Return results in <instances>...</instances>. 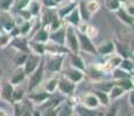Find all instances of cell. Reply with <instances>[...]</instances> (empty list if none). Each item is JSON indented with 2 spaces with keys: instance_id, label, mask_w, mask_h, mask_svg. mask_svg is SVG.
Returning <instances> with one entry per match:
<instances>
[{
  "instance_id": "obj_10",
  "label": "cell",
  "mask_w": 134,
  "mask_h": 116,
  "mask_svg": "<svg viewBox=\"0 0 134 116\" xmlns=\"http://www.w3.org/2000/svg\"><path fill=\"white\" fill-rule=\"evenodd\" d=\"M49 41L56 43L58 45L64 46V43H65V27L64 26H61L58 29L54 30L49 34Z\"/></svg>"
},
{
  "instance_id": "obj_47",
  "label": "cell",
  "mask_w": 134,
  "mask_h": 116,
  "mask_svg": "<svg viewBox=\"0 0 134 116\" xmlns=\"http://www.w3.org/2000/svg\"><path fill=\"white\" fill-rule=\"evenodd\" d=\"M128 103H130V106H132V107L134 106V92H133V89L128 92Z\"/></svg>"
},
{
  "instance_id": "obj_12",
  "label": "cell",
  "mask_w": 134,
  "mask_h": 116,
  "mask_svg": "<svg viewBox=\"0 0 134 116\" xmlns=\"http://www.w3.org/2000/svg\"><path fill=\"white\" fill-rule=\"evenodd\" d=\"M82 106L83 107L87 108V109H97L98 107H99V101H98V99L96 97V95L93 94V93H87L85 94L83 97H82Z\"/></svg>"
},
{
  "instance_id": "obj_33",
  "label": "cell",
  "mask_w": 134,
  "mask_h": 116,
  "mask_svg": "<svg viewBox=\"0 0 134 116\" xmlns=\"http://www.w3.org/2000/svg\"><path fill=\"white\" fill-rule=\"evenodd\" d=\"M115 84H118L119 86H121L125 91H132L133 89V80L131 78H125V79H120V80H117Z\"/></svg>"
},
{
  "instance_id": "obj_26",
  "label": "cell",
  "mask_w": 134,
  "mask_h": 116,
  "mask_svg": "<svg viewBox=\"0 0 134 116\" xmlns=\"http://www.w3.org/2000/svg\"><path fill=\"white\" fill-rule=\"evenodd\" d=\"M94 95H96V97L98 99V101H99V105L100 106H104V107H107V106L110 105L111 100L109 97V93H105V92H102V91H98V89H94L93 92Z\"/></svg>"
},
{
  "instance_id": "obj_46",
  "label": "cell",
  "mask_w": 134,
  "mask_h": 116,
  "mask_svg": "<svg viewBox=\"0 0 134 116\" xmlns=\"http://www.w3.org/2000/svg\"><path fill=\"white\" fill-rule=\"evenodd\" d=\"M26 58H27V55H26V53H21V55H20V57H18V59H16V65L18 66L24 65Z\"/></svg>"
},
{
  "instance_id": "obj_21",
  "label": "cell",
  "mask_w": 134,
  "mask_h": 116,
  "mask_svg": "<svg viewBox=\"0 0 134 116\" xmlns=\"http://www.w3.org/2000/svg\"><path fill=\"white\" fill-rule=\"evenodd\" d=\"M42 13L41 16V21H42V27H48L50 25L51 20L54 19V16L56 15V12L54 11V8H46Z\"/></svg>"
},
{
  "instance_id": "obj_44",
  "label": "cell",
  "mask_w": 134,
  "mask_h": 116,
  "mask_svg": "<svg viewBox=\"0 0 134 116\" xmlns=\"http://www.w3.org/2000/svg\"><path fill=\"white\" fill-rule=\"evenodd\" d=\"M117 115H118V106L112 105V106H110L109 110L106 112V115L105 116H117Z\"/></svg>"
},
{
  "instance_id": "obj_5",
  "label": "cell",
  "mask_w": 134,
  "mask_h": 116,
  "mask_svg": "<svg viewBox=\"0 0 134 116\" xmlns=\"http://www.w3.org/2000/svg\"><path fill=\"white\" fill-rule=\"evenodd\" d=\"M41 60H42V58H41V56H38V55H35V53L27 55V58H26V60H25V64L22 65L24 66V71H25L26 76H27V74L28 76L32 74L33 72L37 69V66L40 65Z\"/></svg>"
},
{
  "instance_id": "obj_9",
  "label": "cell",
  "mask_w": 134,
  "mask_h": 116,
  "mask_svg": "<svg viewBox=\"0 0 134 116\" xmlns=\"http://www.w3.org/2000/svg\"><path fill=\"white\" fill-rule=\"evenodd\" d=\"M64 77H65L66 79H69L70 81H72L74 84L77 85L78 82H81L84 79V72L78 69H75L72 66H70V68H68L65 70Z\"/></svg>"
},
{
  "instance_id": "obj_28",
  "label": "cell",
  "mask_w": 134,
  "mask_h": 116,
  "mask_svg": "<svg viewBox=\"0 0 134 116\" xmlns=\"http://www.w3.org/2000/svg\"><path fill=\"white\" fill-rule=\"evenodd\" d=\"M112 74H113V78L115 80H120V79H125V78H131V73L125 70H122L121 68H115L113 69L112 71Z\"/></svg>"
},
{
  "instance_id": "obj_14",
  "label": "cell",
  "mask_w": 134,
  "mask_h": 116,
  "mask_svg": "<svg viewBox=\"0 0 134 116\" xmlns=\"http://www.w3.org/2000/svg\"><path fill=\"white\" fill-rule=\"evenodd\" d=\"M14 86L9 81H4L0 86V96L4 99L5 102H12V93Z\"/></svg>"
},
{
  "instance_id": "obj_42",
  "label": "cell",
  "mask_w": 134,
  "mask_h": 116,
  "mask_svg": "<svg viewBox=\"0 0 134 116\" xmlns=\"http://www.w3.org/2000/svg\"><path fill=\"white\" fill-rule=\"evenodd\" d=\"M72 114V108L70 106H65V107L61 108L60 107V112H58V116H70Z\"/></svg>"
},
{
  "instance_id": "obj_53",
  "label": "cell",
  "mask_w": 134,
  "mask_h": 116,
  "mask_svg": "<svg viewBox=\"0 0 134 116\" xmlns=\"http://www.w3.org/2000/svg\"><path fill=\"white\" fill-rule=\"evenodd\" d=\"M6 116H9V115H6Z\"/></svg>"
},
{
  "instance_id": "obj_40",
  "label": "cell",
  "mask_w": 134,
  "mask_h": 116,
  "mask_svg": "<svg viewBox=\"0 0 134 116\" xmlns=\"http://www.w3.org/2000/svg\"><path fill=\"white\" fill-rule=\"evenodd\" d=\"M25 107L21 102H14L13 103V116H22Z\"/></svg>"
},
{
  "instance_id": "obj_50",
  "label": "cell",
  "mask_w": 134,
  "mask_h": 116,
  "mask_svg": "<svg viewBox=\"0 0 134 116\" xmlns=\"http://www.w3.org/2000/svg\"><path fill=\"white\" fill-rule=\"evenodd\" d=\"M1 74H2V69L0 68V78H1Z\"/></svg>"
},
{
  "instance_id": "obj_38",
  "label": "cell",
  "mask_w": 134,
  "mask_h": 116,
  "mask_svg": "<svg viewBox=\"0 0 134 116\" xmlns=\"http://www.w3.org/2000/svg\"><path fill=\"white\" fill-rule=\"evenodd\" d=\"M60 112V107H54V106H49L47 109H44L42 113V116H58Z\"/></svg>"
},
{
  "instance_id": "obj_52",
  "label": "cell",
  "mask_w": 134,
  "mask_h": 116,
  "mask_svg": "<svg viewBox=\"0 0 134 116\" xmlns=\"http://www.w3.org/2000/svg\"><path fill=\"white\" fill-rule=\"evenodd\" d=\"M70 116H77V114H71Z\"/></svg>"
},
{
  "instance_id": "obj_4",
  "label": "cell",
  "mask_w": 134,
  "mask_h": 116,
  "mask_svg": "<svg viewBox=\"0 0 134 116\" xmlns=\"http://www.w3.org/2000/svg\"><path fill=\"white\" fill-rule=\"evenodd\" d=\"M50 57L46 63L44 68L48 70L49 72L53 73H57L63 69V62H64V56L65 55H49Z\"/></svg>"
},
{
  "instance_id": "obj_30",
  "label": "cell",
  "mask_w": 134,
  "mask_h": 116,
  "mask_svg": "<svg viewBox=\"0 0 134 116\" xmlns=\"http://www.w3.org/2000/svg\"><path fill=\"white\" fill-rule=\"evenodd\" d=\"M93 86L96 89H98V91L109 93L111 87L113 86V82H111V81H96L93 84Z\"/></svg>"
},
{
  "instance_id": "obj_41",
  "label": "cell",
  "mask_w": 134,
  "mask_h": 116,
  "mask_svg": "<svg viewBox=\"0 0 134 116\" xmlns=\"http://www.w3.org/2000/svg\"><path fill=\"white\" fill-rule=\"evenodd\" d=\"M87 37L90 38V40H92V38H94V37H97V35H98V29L94 26H90V25H87V27H86V30H85V33H84Z\"/></svg>"
},
{
  "instance_id": "obj_51",
  "label": "cell",
  "mask_w": 134,
  "mask_h": 116,
  "mask_svg": "<svg viewBox=\"0 0 134 116\" xmlns=\"http://www.w3.org/2000/svg\"><path fill=\"white\" fill-rule=\"evenodd\" d=\"M68 1H71V2H77V0H68Z\"/></svg>"
},
{
  "instance_id": "obj_27",
  "label": "cell",
  "mask_w": 134,
  "mask_h": 116,
  "mask_svg": "<svg viewBox=\"0 0 134 116\" xmlns=\"http://www.w3.org/2000/svg\"><path fill=\"white\" fill-rule=\"evenodd\" d=\"M25 99V89L22 87L14 86L12 93V103L14 102H22V100Z\"/></svg>"
},
{
  "instance_id": "obj_3",
  "label": "cell",
  "mask_w": 134,
  "mask_h": 116,
  "mask_svg": "<svg viewBox=\"0 0 134 116\" xmlns=\"http://www.w3.org/2000/svg\"><path fill=\"white\" fill-rule=\"evenodd\" d=\"M15 27L14 17L9 12L0 9V33H11Z\"/></svg>"
},
{
  "instance_id": "obj_13",
  "label": "cell",
  "mask_w": 134,
  "mask_h": 116,
  "mask_svg": "<svg viewBox=\"0 0 134 116\" xmlns=\"http://www.w3.org/2000/svg\"><path fill=\"white\" fill-rule=\"evenodd\" d=\"M114 51V42L112 41H104L100 44H98L96 46V52L97 55L100 56H106V55H111Z\"/></svg>"
},
{
  "instance_id": "obj_39",
  "label": "cell",
  "mask_w": 134,
  "mask_h": 116,
  "mask_svg": "<svg viewBox=\"0 0 134 116\" xmlns=\"http://www.w3.org/2000/svg\"><path fill=\"white\" fill-rule=\"evenodd\" d=\"M62 26V20L58 17V15H57V13H56V15L54 16V19L51 20V22H50V25L48 26L49 27V30H51V32H54V30H56V29H58Z\"/></svg>"
},
{
  "instance_id": "obj_19",
  "label": "cell",
  "mask_w": 134,
  "mask_h": 116,
  "mask_svg": "<svg viewBox=\"0 0 134 116\" xmlns=\"http://www.w3.org/2000/svg\"><path fill=\"white\" fill-rule=\"evenodd\" d=\"M115 14H117V16L120 19V21H122L124 23H126V25H128V26H133V16L125 11L122 5L115 11Z\"/></svg>"
},
{
  "instance_id": "obj_22",
  "label": "cell",
  "mask_w": 134,
  "mask_h": 116,
  "mask_svg": "<svg viewBox=\"0 0 134 116\" xmlns=\"http://www.w3.org/2000/svg\"><path fill=\"white\" fill-rule=\"evenodd\" d=\"M57 84H58L57 77H50L44 84V91L49 93V94H54L57 91Z\"/></svg>"
},
{
  "instance_id": "obj_23",
  "label": "cell",
  "mask_w": 134,
  "mask_h": 116,
  "mask_svg": "<svg viewBox=\"0 0 134 116\" xmlns=\"http://www.w3.org/2000/svg\"><path fill=\"white\" fill-rule=\"evenodd\" d=\"M28 46H29V50L33 51V53L38 56H43L46 53L44 50V43H40V42H35V41H30L28 43Z\"/></svg>"
},
{
  "instance_id": "obj_32",
  "label": "cell",
  "mask_w": 134,
  "mask_h": 116,
  "mask_svg": "<svg viewBox=\"0 0 134 116\" xmlns=\"http://www.w3.org/2000/svg\"><path fill=\"white\" fill-rule=\"evenodd\" d=\"M77 116H100L93 112L92 109H87V108L83 107V106H78L77 107Z\"/></svg>"
},
{
  "instance_id": "obj_2",
  "label": "cell",
  "mask_w": 134,
  "mask_h": 116,
  "mask_svg": "<svg viewBox=\"0 0 134 116\" xmlns=\"http://www.w3.org/2000/svg\"><path fill=\"white\" fill-rule=\"evenodd\" d=\"M43 77H44V62L41 60L37 69L35 70L29 77V84H28V89H29V92L35 91V89L40 86V84L43 80Z\"/></svg>"
},
{
  "instance_id": "obj_36",
  "label": "cell",
  "mask_w": 134,
  "mask_h": 116,
  "mask_svg": "<svg viewBox=\"0 0 134 116\" xmlns=\"http://www.w3.org/2000/svg\"><path fill=\"white\" fill-rule=\"evenodd\" d=\"M121 5L122 4L119 0H105V6H106L107 9L111 12H115Z\"/></svg>"
},
{
  "instance_id": "obj_6",
  "label": "cell",
  "mask_w": 134,
  "mask_h": 116,
  "mask_svg": "<svg viewBox=\"0 0 134 116\" xmlns=\"http://www.w3.org/2000/svg\"><path fill=\"white\" fill-rule=\"evenodd\" d=\"M78 36V44H79V50H83L85 52L92 53V55H97L96 52V46L92 43V41L85 34H81V33H77Z\"/></svg>"
},
{
  "instance_id": "obj_35",
  "label": "cell",
  "mask_w": 134,
  "mask_h": 116,
  "mask_svg": "<svg viewBox=\"0 0 134 116\" xmlns=\"http://www.w3.org/2000/svg\"><path fill=\"white\" fill-rule=\"evenodd\" d=\"M119 68L130 72V73H133V60L131 58H122L121 64H120Z\"/></svg>"
},
{
  "instance_id": "obj_25",
  "label": "cell",
  "mask_w": 134,
  "mask_h": 116,
  "mask_svg": "<svg viewBox=\"0 0 134 116\" xmlns=\"http://www.w3.org/2000/svg\"><path fill=\"white\" fill-rule=\"evenodd\" d=\"M70 64H71V66H72V68L78 69V70H81V71H83V72L86 70L84 60L81 57H79L77 53H74V55H71V57H70Z\"/></svg>"
},
{
  "instance_id": "obj_20",
  "label": "cell",
  "mask_w": 134,
  "mask_h": 116,
  "mask_svg": "<svg viewBox=\"0 0 134 116\" xmlns=\"http://www.w3.org/2000/svg\"><path fill=\"white\" fill-rule=\"evenodd\" d=\"M77 7V2H71V1H68V4L64 5V6L60 7V8L56 11V13H57L58 17H60L61 20H63L64 17L66 16V15L69 14L71 11H72L74 8H76Z\"/></svg>"
},
{
  "instance_id": "obj_37",
  "label": "cell",
  "mask_w": 134,
  "mask_h": 116,
  "mask_svg": "<svg viewBox=\"0 0 134 116\" xmlns=\"http://www.w3.org/2000/svg\"><path fill=\"white\" fill-rule=\"evenodd\" d=\"M77 8H78V12H79V15H81V19H82V21H87V20L90 19V16L91 15L89 14V12L86 11V8H85V4L84 2H81L79 4V6H77Z\"/></svg>"
},
{
  "instance_id": "obj_45",
  "label": "cell",
  "mask_w": 134,
  "mask_h": 116,
  "mask_svg": "<svg viewBox=\"0 0 134 116\" xmlns=\"http://www.w3.org/2000/svg\"><path fill=\"white\" fill-rule=\"evenodd\" d=\"M42 4L44 5L47 8H55L57 5L54 2V0H42Z\"/></svg>"
},
{
  "instance_id": "obj_1",
  "label": "cell",
  "mask_w": 134,
  "mask_h": 116,
  "mask_svg": "<svg viewBox=\"0 0 134 116\" xmlns=\"http://www.w3.org/2000/svg\"><path fill=\"white\" fill-rule=\"evenodd\" d=\"M64 45L72 53H77L79 51L77 30L75 29V27H72V26L68 25L65 27V43H64Z\"/></svg>"
},
{
  "instance_id": "obj_31",
  "label": "cell",
  "mask_w": 134,
  "mask_h": 116,
  "mask_svg": "<svg viewBox=\"0 0 134 116\" xmlns=\"http://www.w3.org/2000/svg\"><path fill=\"white\" fill-rule=\"evenodd\" d=\"M33 28V22L32 21H24L20 25V27L18 28L19 29V35L20 36H27L30 33Z\"/></svg>"
},
{
  "instance_id": "obj_17",
  "label": "cell",
  "mask_w": 134,
  "mask_h": 116,
  "mask_svg": "<svg viewBox=\"0 0 134 116\" xmlns=\"http://www.w3.org/2000/svg\"><path fill=\"white\" fill-rule=\"evenodd\" d=\"M49 27H42L41 29H38L36 33H35L34 37H33L32 41H35V42H40V43H46L49 41Z\"/></svg>"
},
{
  "instance_id": "obj_24",
  "label": "cell",
  "mask_w": 134,
  "mask_h": 116,
  "mask_svg": "<svg viewBox=\"0 0 134 116\" xmlns=\"http://www.w3.org/2000/svg\"><path fill=\"white\" fill-rule=\"evenodd\" d=\"M26 77V73L24 71V69H18L16 71L14 72V74L12 76V78L9 79V82L13 85V86H19L22 81H24Z\"/></svg>"
},
{
  "instance_id": "obj_29",
  "label": "cell",
  "mask_w": 134,
  "mask_h": 116,
  "mask_svg": "<svg viewBox=\"0 0 134 116\" xmlns=\"http://www.w3.org/2000/svg\"><path fill=\"white\" fill-rule=\"evenodd\" d=\"M85 8L89 12V14L92 15L100 8V2L98 0H89L87 2H85Z\"/></svg>"
},
{
  "instance_id": "obj_15",
  "label": "cell",
  "mask_w": 134,
  "mask_h": 116,
  "mask_svg": "<svg viewBox=\"0 0 134 116\" xmlns=\"http://www.w3.org/2000/svg\"><path fill=\"white\" fill-rule=\"evenodd\" d=\"M26 8L32 15V17H37L42 12V4L40 2V0H29Z\"/></svg>"
},
{
  "instance_id": "obj_49",
  "label": "cell",
  "mask_w": 134,
  "mask_h": 116,
  "mask_svg": "<svg viewBox=\"0 0 134 116\" xmlns=\"http://www.w3.org/2000/svg\"><path fill=\"white\" fill-rule=\"evenodd\" d=\"M119 1H120V2H121V4H125V2H126V1H127V0H119Z\"/></svg>"
},
{
  "instance_id": "obj_34",
  "label": "cell",
  "mask_w": 134,
  "mask_h": 116,
  "mask_svg": "<svg viewBox=\"0 0 134 116\" xmlns=\"http://www.w3.org/2000/svg\"><path fill=\"white\" fill-rule=\"evenodd\" d=\"M13 36L9 33H0V48H6L9 45Z\"/></svg>"
},
{
  "instance_id": "obj_11",
  "label": "cell",
  "mask_w": 134,
  "mask_h": 116,
  "mask_svg": "<svg viewBox=\"0 0 134 116\" xmlns=\"http://www.w3.org/2000/svg\"><path fill=\"white\" fill-rule=\"evenodd\" d=\"M13 48H15L16 50H19L20 52L28 53L29 52V46H28L27 40H25L24 36H13L11 43H9Z\"/></svg>"
},
{
  "instance_id": "obj_8",
  "label": "cell",
  "mask_w": 134,
  "mask_h": 116,
  "mask_svg": "<svg viewBox=\"0 0 134 116\" xmlns=\"http://www.w3.org/2000/svg\"><path fill=\"white\" fill-rule=\"evenodd\" d=\"M50 95L51 94H49L46 91H43V92L33 91V92H30V94H28V101H30L35 106H42L50 99Z\"/></svg>"
},
{
  "instance_id": "obj_18",
  "label": "cell",
  "mask_w": 134,
  "mask_h": 116,
  "mask_svg": "<svg viewBox=\"0 0 134 116\" xmlns=\"http://www.w3.org/2000/svg\"><path fill=\"white\" fill-rule=\"evenodd\" d=\"M125 89L122 88L121 86H119L118 84L113 82V86L111 87L110 92H109V97L111 101H114V100H118L119 97H121L124 94H125Z\"/></svg>"
},
{
  "instance_id": "obj_7",
  "label": "cell",
  "mask_w": 134,
  "mask_h": 116,
  "mask_svg": "<svg viewBox=\"0 0 134 116\" xmlns=\"http://www.w3.org/2000/svg\"><path fill=\"white\" fill-rule=\"evenodd\" d=\"M57 89L62 93V94L70 96V95H74L75 89H76V84H74L72 81H70L69 79H66L65 77H63V78H58Z\"/></svg>"
},
{
  "instance_id": "obj_48",
  "label": "cell",
  "mask_w": 134,
  "mask_h": 116,
  "mask_svg": "<svg viewBox=\"0 0 134 116\" xmlns=\"http://www.w3.org/2000/svg\"><path fill=\"white\" fill-rule=\"evenodd\" d=\"M32 116H42V113H41L40 110H33Z\"/></svg>"
},
{
  "instance_id": "obj_43",
  "label": "cell",
  "mask_w": 134,
  "mask_h": 116,
  "mask_svg": "<svg viewBox=\"0 0 134 116\" xmlns=\"http://www.w3.org/2000/svg\"><path fill=\"white\" fill-rule=\"evenodd\" d=\"M14 0H0V9L2 11H8L11 8Z\"/></svg>"
},
{
  "instance_id": "obj_16",
  "label": "cell",
  "mask_w": 134,
  "mask_h": 116,
  "mask_svg": "<svg viewBox=\"0 0 134 116\" xmlns=\"http://www.w3.org/2000/svg\"><path fill=\"white\" fill-rule=\"evenodd\" d=\"M63 20H65L66 22H68L69 26H72V27H77V26L79 25V22L82 21L81 19V15H79V12H78V8H74L72 11L69 13L68 15H66L65 17H64Z\"/></svg>"
}]
</instances>
